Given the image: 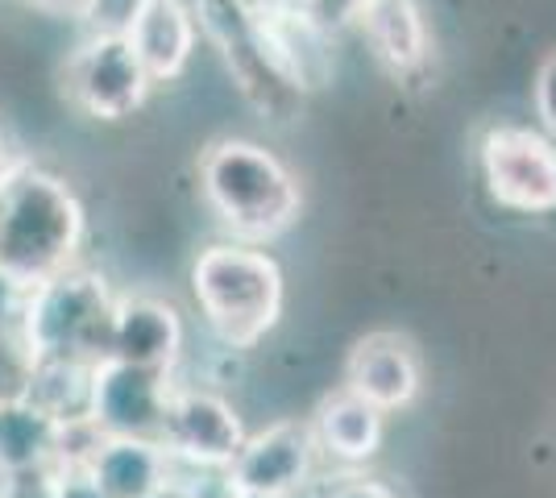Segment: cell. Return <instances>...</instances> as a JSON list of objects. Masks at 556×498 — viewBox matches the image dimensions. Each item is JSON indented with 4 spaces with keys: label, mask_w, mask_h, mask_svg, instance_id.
<instances>
[{
    "label": "cell",
    "mask_w": 556,
    "mask_h": 498,
    "mask_svg": "<svg viewBox=\"0 0 556 498\" xmlns=\"http://www.w3.org/2000/svg\"><path fill=\"white\" fill-rule=\"evenodd\" d=\"M229 498H266V495H250V490H237V486H232V495Z\"/></svg>",
    "instance_id": "29"
},
{
    "label": "cell",
    "mask_w": 556,
    "mask_h": 498,
    "mask_svg": "<svg viewBox=\"0 0 556 498\" xmlns=\"http://www.w3.org/2000/svg\"><path fill=\"white\" fill-rule=\"evenodd\" d=\"M59 88L79 117L113 125V120L134 117L154 84L141 67L129 34H88L67 54L59 72Z\"/></svg>",
    "instance_id": "6"
},
{
    "label": "cell",
    "mask_w": 556,
    "mask_h": 498,
    "mask_svg": "<svg viewBox=\"0 0 556 498\" xmlns=\"http://www.w3.org/2000/svg\"><path fill=\"white\" fill-rule=\"evenodd\" d=\"M195 22L200 34L220 54V67L229 72L237 95L270 125H291L307 104L295 72L287 67L282 50H278L270 25L254 17L250 9H241L237 0H195Z\"/></svg>",
    "instance_id": "4"
},
{
    "label": "cell",
    "mask_w": 556,
    "mask_h": 498,
    "mask_svg": "<svg viewBox=\"0 0 556 498\" xmlns=\"http://www.w3.org/2000/svg\"><path fill=\"white\" fill-rule=\"evenodd\" d=\"M25 158H29V154L13 142V133H9V129H4V120H0V183H4V179H9V175L25 163Z\"/></svg>",
    "instance_id": "26"
},
{
    "label": "cell",
    "mask_w": 556,
    "mask_h": 498,
    "mask_svg": "<svg viewBox=\"0 0 556 498\" xmlns=\"http://www.w3.org/2000/svg\"><path fill=\"white\" fill-rule=\"evenodd\" d=\"M532 92H535V117H540V129L556 142V47L540 59Z\"/></svg>",
    "instance_id": "22"
},
{
    "label": "cell",
    "mask_w": 556,
    "mask_h": 498,
    "mask_svg": "<svg viewBox=\"0 0 556 498\" xmlns=\"http://www.w3.org/2000/svg\"><path fill=\"white\" fill-rule=\"evenodd\" d=\"M67 427H59L47 411L29 399L0 404V477L47 474L63 465Z\"/></svg>",
    "instance_id": "17"
},
{
    "label": "cell",
    "mask_w": 556,
    "mask_h": 498,
    "mask_svg": "<svg viewBox=\"0 0 556 498\" xmlns=\"http://www.w3.org/2000/svg\"><path fill=\"white\" fill-rule=\"evenodd\" d=\"M316 457H320V445H316L307 420H278V424L245 436V445L232 457L225 474L237 490L291 498L307 486V477L316 470Z\"/></svg>",
    "instance_id": "9"
},
{
    "label": "cell",
    "mask_w": 556,
    "mask_h": 498,
    "mask_svg": "<svg viewBox=\"0 0 556 498\" xmlns=\"http://www.w3.org/2000/svg\"><path fill=\"white\" fill-rule=\"evenodd\" d=\"M113 320L116 295L109 279L75 261L25 291L17 332L34 357H79L100 366L113 357Z\"/></svg>",
    "instance_id": "5"
},
{
    "label": "cell",
    "mask_w": 556,
    "mask_h": 498,
    "mask_svg": "<svg viewBox=\"0 0 556 498\" xmlns=\"http://www.w3.org/2000/svg\"><path fill=\"white\" fill-rule=\"evenodd\" d=\"M195 38H200V22L187 0H154L129 29V42L154 88L184 79L195 54Z\"/></svg>",
    "instance_id": "14"
},
{
    "label": "cell",
    "mask_w": 556,
    "mask_h": 498,
    "mask_svg": "<svg viewBox=\"0 0 556 498\" xmlns=\"http://www.w3.org/2000/svg\"><path fill=\"white\" fill-rule=\"evenodd\" d=\"M34 370V354L25 349L22 332H0V404L22 399Z\"/></svg>",
    "instance_id": "19"
},
{
    "label": "cell",
    "mask_w": 556,
    "mask_h": 498,
    "mask_svg": "<svg viewBox=\"0 0 556 498\" xmlns=\"http://www.w3.org/2000/svg\"><path fill=\"white\" fill-rule=\"evenodd\" d=\"M200 191L237 241L266 245L303 213V188L275 150L250 138H220L200 154Z\"/></svg>",
    "instance_id": "2"
},
{
    "label": "cell",
    "mask_w": 556,
    "mask_h": 498,
    "mask_svg": "<svg viewBox=\"0 0 556 498\" xmlns=\"http://www.w3.org/2000/svg\"><path fill=\"white\" fill-rule=\"evenodd\" d=\"M312 436L325 457L341 461V465H362L374 452L382 449V432H387V411L366 404L357 391L337 386L325 395L316 411H312Z\"/></svg>",
    "instance_id": "16"
},
{
    "label": "cell",
    "mask_w": 556,
    "mask_h": 498,
    "mask_svg": "<svg viewBox=\"0 0 556 498\" xmlns=\"http://www.w3.org/2000/svg\"><path fill=\"white\" fill-rule=\"evenodd\" d=\"M366 47L391 79H412L428 67L432 34L419 0H374L362 17Z\"/></svg>",
    "instance_id": "15"
},
{
    "label": "cell",
    "mask_w": 556,
    "mask_h": 498,
    "mask_svg": "<svg viewBox=\"0 0 556 498\" xmlns=\"http://www.w3.org/2000/svg\"><path fill=\"white\" fill-rule=\"evenodd\" d=\"M25 308V286H17L9 274H0V332H17Z\"/></svg>",
    "instance_id": "24"
},
{
    "label": "cell",
    "mask_w": 556,
    "mask_h": 498,
    "mask_svg": "<svg viewBox=\"0 0 556 498\" xmlns=\"http://www.w3.org/2000/svg\"><path fill=\"white\" fill-rule=\"evenodd\" d=\"M150 498H191V490H187V482H184V477H179V465H175V477L166 482L163 490H154V495H150Z\"/></svg>",
    "instance_id": "28"
},
{
    "label": "cell",
    "mask_w": 556,
    "mask_h": 498,
    "mask_svg": "<svg viewBox=\"0 0 556 498\" xmlns=\"http://www.w3.org/2000/svg\"><path fill=\"white\" fill-rule=\"evenodd\" d=\"M96 361L79 357H34L25 399L38 404L59 427H88L92 424L96 399Z\"/></svg>",
    "instance_id": "18"
},
{
    "label": "cell",
    "mask_w": 556,
    "mask_h": 498,
    "mask_svg": "<svg viewBox=\"0 0 556 498\" xmlns=\"http://www.w3.org/2000/svg\"><path fill=\"white\" fill-rule=\"evenodd\" d=\"M88 213L67 179L25 158L0 183V274L38 286L79 261Z\"/></svg>",
    "instance_id": "1"
},
{
    "label": "cell",
    "mask_w": 556,
    "mask_h": 498,
    "mask_svg": "<svg viewBox=\"0 0 556 498\" xmlns=\"http://www.w3.org/2000/svg\"><path fill=\"white\" fill-rule=\"evenodd\" d=\"M300 4L325 34H345L353 25H362V17H366V9H370L374 0H300Z\"/></svg>",
    "instance_id": "21"
},
{
    "label": "cell",
    "mask_w": 556,
    "mask_h": 498,
    "mask_svg": "<svg viewBox=\"0 0 556 498\" xmlns=\"http://www.w3.org/2000/svg\"><path fill=\"white\" fill-rule=\"evenodd\" d=\"M245 424L232 411L229 399H220L208 386H170L166 416L159 427V445L170 452L175 465L187 470H229L232 457L245 445Z\"/></svg>",
    "instance_id": "8"
},
{
    "label": "cell",
    "mask_w": 556,
    "mask_h": 498,
    "mask_svg": "<svg viewBox=\"0 0 556 498\" xmlns=\"http://www.w3.org/2000/svg\"><path fill=\"white\" fill-rule=\"evenodd\" d=\"M175 374L141 370L125 361H100L96 370L92 427L104 436H146L159 440Z\"/></svg>",
    "instance_id": "10"
},
{
    "label": "cell",
    "mask_w": 556,
    "mask_h": 498,
    "mask_svg": "<svg viewBox=\"0 0 556 498\" xmlns=\"http://www.w3.org/2000/svg\"><path fill=\"white\" fill-rule=\"evenodd\" d=\"M179 357H184V320L166 299H154V295L116 299L113 357L109 361L175 374Z\"/></svg>",
    "instance_id": "13"
},
{
    "label": "cell",
    "mask_w": 556,
    "mask_h": 498,
    "mask_svg": "<svg viewBox=\"0 0 556 498\" xmlns=\"http://www.w3.org/2000/svg\"><path fill=\"white\" fill-rule=\"evenodd\" d=\"M486 195L515 216L556 213V142L532 125H494L478 142Z\"/></svg>",
    "instance_id": "7"
},
{
    "label": "cell",
    "mask_w": 556,
    "mask_h": 498,
    "mask_svg": "<svg viewBox=\"0 0 556 498\" xmlns=\"http://www.w3.org/2000/svg\"><path fill=\"white\" fill-rule=\"evenodd\" d=\"M79 470L104 498H150L175 477V461L159 440L146 436H96Z\"/></svg>",
    "instance_id": "12"
},
{
    "label": "cell",
    "mask_w": 556,
    "mask_h": 498,
    "mask_svg": "<svg viewBox=\"0 0 556 498\" xmlns=\"http://www.w3.org/2000/svg\"><path fill=\"white\" fill-rule=\"evenodd\" d=\"M25 9H34V13H47V17H71V22H79L84 17V9H88V0H22Z\"/></svg>",
    "instance_id": "25"
},
{
    "label": "cell",
    "mask_w": 556,
    "mask_h": 498,
    "mask_svg": "<svg viewBox=\"0 0 556 498\" xmlns=\"http://www.w3.org/2000/svg\"><path fill=\"white\" fill-rule=\"evenodd\" d=\"M241 9H250L254 17H262V22H270V17H278V13H287V9H295L300 0H237Z\"/></svg>",
    "instance_id": "27"
},
{
    "label": "cell",
    "mask_w": 556,
    "mask_h": 498,
    "mask_svg": "<svg viewBox=\"0 0 556 498\" xmlns=\"http://www.w3.org/2000/svg\"><path fill=\"white\" fill-rule=\"evenodd\" d=\"M325 498H399V495H394L387 482H378V477L345 474V477H337V482L328 486Z\"/></svg>",
    "instance_id": "23"
},
{
    "label": "cell",
    "mask_w": 556,
    "mask_h": 498,
    "mask_svg": "<svg viewBox=\"0 0 556 498\" xmlns=\"http://www.w3.org/2000/svg\"><path fill=\"white\" fill-rule=\"evenodd\" d=\"M191 295L208 332L225 349H254L278 324L287 283L278 266L254 241H216L191 261Z\"/></svg>",
    "instance_id": "3"
},
{
    "label": "cell",
    "mask_w": 556,
    "mask_h": 498,
    "mask_svg": "<svg viewBox=\"0 0 556 498\" xmlns=\"http://www.w3.org/2000/svg\"><path fill=\"white\" fill-rule=\"evenodd\" d=\"M341 386L357 391L366 404L391 416V411H403V407H412L419 399L424 361H419L416 345L403 332H366L349 349Z\"/></svg>",
    "instance_id": "11"
},
{
    "label": "cell",
    "mask_w": 556,
    "mask_h": 498,
    "mask_svg": "<svg viewBox=\"0 0 556 498\" xmlns=\"http://www.w3.org/2000/svg\"><path fill=\"white\" fill-rule=\"evenodd\" d=\"M154 0H88L84 9V29L88 34H129L134 22L150 9Z\"/></svg>",
    "instance_id": "20"
}]
</instances>
